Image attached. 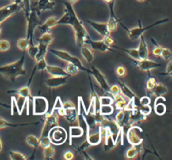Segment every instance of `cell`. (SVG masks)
<instances>
[{
	"mask_svg": "<svg viewBox=\"0 0 172 160\" xmlns=\"http://www.w3.org/2000/svg\"><path fill=\"white\" fill-rule=\"evenodd\" d=\"M27 35L26 39L29 42V45L35 44L34 42V33L39 25H40V21L39 19L38 13L35 10H31L29 17L27 18Z\"/></svg>",
	"mask_w": 172,
	"mask_h": 160,
	"instance_id": "obj_6",
	"label": "cell"
},
{
	"mask_svg": "<svg viewBox=\"0 0 172 160\" xmlns=\"http://www.w3.org/2000/svg\"><path fill=\"white\" fill-rule=\"evenodd\" d=\"M115 72H116V75H118V77H121L122 78V77H124L125 75H127V70H126L124 66H118L116 67Z\"/></svg>",
	"mask_w": 172,
	"mask_h": 160,
	"instance_id": "obj_50",
	"label": "cell"
},
{
	"mask_svg": "<svg viewBox=\"0 0 172 160\" xmlns=\"http://www.w3.org/2000/svg\"><path fill=\"white\" fill-rule=\"evenodd\" d=\"M63 158L66 160H71L74 158V154L71 151H66L63 154Z\"/></svg>",
	"mask_w": 172,
	"mask_h": 160,
	"instance_id": "obj_56",
	"label": "cell"
},
{
	"mask_svg": "<svg viewBox=\"0 0 172 160\" xmlns=\"http://www.w3.org/2000/svg\"><path fill=\"white\" fill-rule=\"evenodd\" d=\"M57 20V17H55V16H51V17H50V18H48V19H46V21H45L44 24L39 25L37 28H38V29L40 30V32L41 34L48 33V32H50V29H51V28L56 26Z\"/></svg>",
	"mask_w": 172,
	"mask_h": 160,
	"instance_id": "obj_18",
	"label": "cell"
},
{
	"mask_svg": "<svg viewBox=\"0 0 172 160\" xmlns=\"http://www.w3.org/2000/svg\"><path fill=\"white\" fill-rule=\"evenodd\" d=\"M62 3L65 5V11L64 14L60 19H58L56 25H71L74 30V36L77 44L81 47L83 44H86V41L90 37L88 32L83 25V22L77 17V13L75 12L73 8V4H71L67 0H63Z\"/></svg>",
	"mask_w": 172,
	"mask_h": 160,
	"instance_id": "obj_1",
	"label": "cell"
},
{
	"mask_svg": "<svg viewBox=\"0 0 172 160\" xmlns=\"http://www.w3.org/2000/svg\"><path fill=\"white\" fill-rule=\"evenodd\" d=\"M109 93L113 96V97L115 96H118V95L121 94V90L118 85H113L112 86H110V90H109Z\"/></svg>",
	"mask_w": 172,
	"mask_h": 160,
	"instance_id": "obj_52",
	"label": "cell"
},
{
	"mask_svg": "<svg viewBox=\"0 0 172 160\" xmlns=\"http://www.w3.org/2000/svg\"><path fill=\"white\" fill-rule=\"evenodd\" d=\"M45 71L51 75V76H69L65 69L56 66H50L47 65L45 68Z\"/></svg>",
	"mask_w": 172,
	"mask_h": 160,
	"instance_id": "obj_23",
	"label": "cell"
},
{
	"mask_svg": "<svg viewBox=\"0 0 172 160\" xmlns=\"http://www.w3.org/2000/svg\"><path fill=\"white\" fill-rule=\"evenodd\" d=\"M99 104L100 106H106V105H113V98L109 96H102L98 97Z\"/></svg>",
	"mask_w": 172,
	"mask_h": 160,
	"instance_id": "obj_44",
	"label": "cell"
},
{
	"mask_svg": "<svg viewBox=\"0 0 172 160\" xmlns=\"http://www.w3.org/2000/svg\"><path fill=\"white\" fill-rule=\"evenodd\" d=\"M39 141H40V139L37 137H35V135H28L25 138L26 143L32 148H35V152L36 148L39 147Z\"/></svg>",
	"mask_w": 172,
	"mask_h": 160,
	"instance_id": "obj_37",
	"label": "cell"
},
{
	"mask_svg": "<svg viewBox=\"0 0 172 160\" xmlns=\"http://www.w3.org/2000/svg\"><path fill=\"white\" fill-rule=\"evenodd\" d=\"M40 124V122H35V123H19V124H13V123H9L8 121L3 119V117H0V129L4 128H18V127H24V126L29 125H38Z\"/></svg>",
	"mask_w": 172,
	"mask_h": 160,
	"instance_id": "obj_30",
	"label": "cell"
},
{
	"mask_svg": "<svg viewBox=\"0 0 172 160\" xmlns=\"http://www.w3.org/2000/svg\"><path fill=\"white\" fill-rule=\"evenodd\" d=\"M148 73H149V78H148V80H147V82H146V91L147 93H149L152 89H153L155 86H156V84L158 83V82H157V79L155 78V77H154V76H152V75H150V71H148Z\"/></svg>",
	"mask_w": 172,
	"mask_h": 160,
	"instance_id": "obj_38",
	"label": "cell"
},
{
	"mask_svg": "<svg viewBox=\"0 0 172 160\" xmlns=\"http://www.w3.org/2000/svg\"><path fill=\"white\" fill-rule=\"evenodd\" d=\"M11 1H13V2H14V1H15V0H11Z\"/></svg>",
	"mask_w": 172,
	"mask_h": 160,
	"instance_id": "obj_64",
	"label": "cell"
},
{
	"mask_svg": "<svg viewBox=\"0 0 172 160\" xmlns=\"http://www.w3.org/2000/svg\"><path fill=\"white\" fill-rule=\"evenodd\" d=\"M48 50L59 59H61L64 61H67V63H71V64L75 65L79 69V70H82V71H85L91 75V70L87 69L83 66L79 58L71 55L70 53H68L67 51H65V50H55V49H48Z\"/></svg>",
	"mask_w": 172,
	"mask_h": 160,
	"instance_id": "obj_5",
	"label": "cell"
},
{
	"mask_svg": "<svg viewBox=\"0 0 172 160\" xmlns=\"http://www.w3.org/2000/svg\"><path fill=\"white\" fill-rule=\"evenodd\" d=\"M148 120V116H145L140 112L138 109L137 106L135 105L133 110L131 111L130 113V124L131 126L138 125L142 123L147 122Z\"/></svg>",
	"mask_w": 172,
	"mask_h": 160,
	"instance_id": "obj_16",
	"label": "cell"
},
{
	"mask_svg": "<svg viewBox=\"0 0 172 160\" xmlns=\"http://www.w3.org/2000/svg\"><path fill=\"white\" fill-rule=\"evenodd\" d=\"M168 92V88L166 86H165L162 83H157L156 86L148 93L150 97H164L166 96Z\"/></svg>",
	"mask_w": 172,
	"mask_h": 160,
	"instance_id": "obj_22",
	"label": "cell"
},
{
	"mask_svg": "<svg viewBox=\"0 0 172 160\" xmlns=\"http://www.w3.org/2000/svg\"><path fill=\"white\" fill-rule=\"evenodd\" d=\"M118 85L119 86L120 90H121V94L125 98H127L128 100H135V99H137V97H136V95L134 94V91H132L125 83L120 82H118Z\"/></svg>",
	"mask_w": 172,
	"mask_h": 160,
	"instance_id": "obj_27",
	"label": "cell"
},
{
	"mask_svg": "<svg viewBox=\"0 0 172 160\" xmlns=\"http://www.w3.org/2000/svg\"><path fill=\"white\" fill-rule=\"evenodd\" d=\"M63 117L69 124H74L77 121V110L76 107L73 108H68V109H64Z\"/></svg>",
	"mask_w": 172,
	"mask_h": 160,
	"instance_id": "obj_25",
	"label": "cell"
},
{
	"mask_svg": "<svg viewBox=\"0 0 172 160\" xmlns=\"http://www.w3.org/2000/svg\"><path fill=\"white\" fill-rule=\"evenodd\" d=\"M113 47L117 48L118 50H120L122 51L125 52V53H127L134 60H140V56H139V54H138L137 49H124V48L115 46V45H113Z\"/></svg>",
	"mask_w": 172,
	"mask_h": 160,
	"instance_id": "obj_35",
	"label": "cell"
},
{
	"mask_svg": "<svg viewBox=\"0 0 172 160\" xmlns=\"http://www.w3.org/2000/svg\"><path fill=\"white\" fill-rule=\"evenodd\" d=\"M22 0H15L9 5L0 8V25L15 13L22 10Z\"/></svg>",
	"mask_w": 172,
	"mask_h": 160,
	"instance_id": "obj_8",
	"label": "cell"
},
{
	"mask_svg": "<svg viewBox=\"0 0 172 160\" xmlns=\"http://www.w3.org/2000/svg\"><path fill=\"white\" fill-rule=\"evenodd\" d=\"M8 94H16L19 95V96H22L25 97L28 100H31L32 96H31V91H30V88L29 86L26 85L23 87L19 88V89H15V90H10V91H7Z\"/></svg>",
	"mask_w": 172,
	"mask_h": 160,
	"instance_id": "obj_24",
	"label": "cell"
},
{
	"mask_svg": "<svg viewBox=\"0 0 172 160\" xmlns=\"http://www.w3.org/2000/svg\"><path fill=\"white\" fill-rule=\"evenodd\" d=\"M17 46L21 51L26 52V50L28 49V46H29V42H28L26 38H21L17 42Z\"/></svg>",
	"mask_w": 172,
	"mask_h": 160,
	"instance_id": "obj_43",
	"label": "cell"
},
{
	"mask_svg": "<svg viewBox=\"0 0 172 160\" xmlns=\"http://www.w3.org/2000/svg\"><path fill=\"white\" fill-rule=\"evenodd\" d=\"M140 42L139 44V47L137 48L138 54L140 56V60H145L149 58V48H148V44L147 42L145 41V39L143 37V35H141Z\"/></svg>",
	"mask_w": 172,
	"mask_h": 160,
	"instance_id": "obj_20",
	"label": "cell"
},
{
	"mask_svg": "<svg viewBox=\"0 0 172 160\" xmlns=\"http://www.w3.org/2000/svg\"><path fill=\"white\" fill-rule=\"evenodd\" d=\"M70 76H51L46 79L45 85L49 88H57L61 86L66 85L67 83V79Z\"/></svg>",
	"mask_w": 172,
	"mask_h": 160,
	"instance_id": "obj_17",
	"label": "cell"
},
{
	"mask_svg": "<svg viewBox=\"0 0 172 160\" xmlns=\"http://www.w3.org/2000/svg\"><path fill=\"white\" fill-rule=\"evenodd\" d=\"M39 139H40V141H39V147L45 148L51 145V139H50L49 137H43V138H40Z\"/></svg>",
	"mask_w": 172,
	"mask_h": 160,
	"instance_id": "obj_47",
	"label": "cell"
},
{
	"mask_svg": "<svg viewBox=\"0 0 172 160\" xmlns=\"http://www.w3.org/2000/svg\"><path fill=\"white\" fill-rule=\"evenodd\" d=\"M113 98V103H114L115 108L118 111L124 110L128 102V101H126V98L122 94L115 96Z\"/></svg>",
	"mask_w": 172,
	"mask_h": 160,
	"instance_id": "obj_31",
	"label": "cell"
},
{
	"mask_svg": "<svg viewBox=\"0 0 172 160\" xmlns=\"http://www.w3.org/2000/svg\"><path fill=\"white\" fill-rule=\"evenodd\" d=\"M67 2H69L70 3H71V4H74V3H76L77 1H78V0H67Z\"/></svg>",
	"mask_w": 172,
	"mask_h": 160,
	"instance_id": "obj_60",
	"label": "cell"
},
{
	"mask_svg": "<svg viewBox=\"0 0 172 160\" xmlns=\"http://www.w3.org/2000/svg\"><path fill=\"white\" fill-rule=\"evenodd\" d=\"M102 40H103V42H104L107 45H109V47H113V46L114 45V40H113V39L110 35H108V36L103 37Z\"/></svg>",
	"mask_w": 172,
	"mask_h": 160,
	"instance_id": "obj_54",
	"label": "cell"
},
{
	"mask_svg": "<svg viewBox=\"0 0 172 160\" xmlns=\"http://www.w3.org/2000/svg\"><path fill=\"white\" fill-rule=\"evenodd\" d=\"M170 19L168 18H166V19H159V20H157L156 22L153 23V24H151L150 25H147V26H142L141 25V21L140 19H139V24L140 25L136 27V28H133V29H128L125 27L124 25H123L120 23V25L124 27V28L127 30V34H128V38L132 40H140V38L141 35H143V33L147 30H149L150 29L153 28L155 26H157V25H162V24H165V23H167L169 22Z\"/></svg>",
	"mask_w": 172,
	"mask_h": 160,
	"instance_id": "obj_3",
	"label": "cell"
},
{
	"mask_svg": "<svg viewBox=\"0 0 172 160\" xmlns=\"http://www.w3.org/2000/svg\"><path fill=\"white\" fill-rule=\"evenodd\" d=\"M169 62L167 64V66H166V74H163V75H167L169 76H171V73H172V60H168Z\"/></svg>",
	"mask_w": 172,
	"mask_h": 160,
	"instance_id": "obj_57",
	"label": "cell"
},
{
	"mask_svg": "<svg viewBox=\"0 0 172 160\" xmlns=\"http://www.w3.org/2000/svg\"><path fill=\"white\" fill-rule=\"evenodd\" d=\"M49 138L51 139V143L55 145H61L67 140V131L63 128L56 126L50 132Z\"/></svg>",
	"mask_w": 172,
	"mask_h": 160,
	"instance_id": "obj_10",
	"label": "cell"
},
{
	"mask_svg": "<svg viewBox=\"0 0 172 160\" xmlns=\"http://www.w3.org/2000/svg\"><path fill=\"white\" fill-rule=\"evenodd\" d=\"M37 50H38V47H37V44H31V45H29L28 46V49H27V52L29 54V57L33 59V60H35V55H36V54H37Z\"/></svg>",
	"mask_w": 172,
	"mask_h": 160,
	"instance_id": "obj_46",
	"label": "cell"
},
{
	"mask_svg": "<svg viewBox=\"0 0 172 160\" xmlns=\"http://www.w3.org/2000/svg\"><path fill=\"white\" fill-rule=\"evenodd\" d=\"M65 70L67 71V73L68 74L69 76H74V75H77L78 72H79V69L75 65L71 64V63H68L67 64Z\"/></svg>",
	"mask_w": 172,
	"mask_h": 160,
	"instance_id": "obj_40",
	"label": "cell"
},
{
	"mask_svg": "<svg viewBox=\"0 0 172 160\" xmlns=\"http://www.w3.org/2000/svg\"><path fill=\"white\" fill-rule=\"evenodd\" d=\"M150 40H151V42H152L154 45H155V48H154L153 50H152V54H153V55H155V56H156V57H160V55H161V52H162L163 47L157 44L156 41L155 40V39H154V38H151V39H150Z\"/></svg>",
	"mask_w": 172,
	"mask_h": 160,
	"instance_id": "obj_42",
	"label": "cell"
},
{
	"mask_svg": "<svg viewBox=\"0 0 172 160\" xmlns=\"http://www.w3.org/2000/svg\"><path fill=\"white\" fill-rule=\"evenodd\" d=\"M53 40H54V35H52L51 32L42 34L41 36L37 39L38 50H37V54H36L35 58V62H38L42 59H45L49 46H50V44H52Z\"/></svg>",
	"mask_w": 172,
	"mask_h": 160,
	"instance_id": "obj_4",
	"label": "cell"
},
{
	"mask_svg": "<svg viewBox=\"0 0 172 160\" xmlns=\"http://www.w3.org/2000/svg\"><path fill=\"white\" fill-rule=\"evenodd\" d=\"M138 109L140 110L142 114L145 115V116H149L150 113H151V111H152V108L150 107V105H147V106H137Z\"/></svg>",
	"mask_w": 172,
	"mask_h": 160,
	"instance_id": "obj_49",
	"label": "cell"
},
{
	"mask_svg": "<svg viewBox=\"0 0 172 160\" xmlns=\"http://www.w3.org/2000/svg\"><path fill=\"white\" fill-rule=\"evenodd\" d=\"M86 44H89V46L93 50H96V51H98L101 53H106L107 51H113L114 52L113 50H112L111 48L109 47V45L103 42V40H93L91 38H88L87 40L86 41Z\"/></svg>",
	"mask_w": 172,
	"mask_h": 160,
	"instance_id": "obj_14",
	"label": "cell"
},
{
	"mask_svg": "<svg viewBox=\"0 0 172 160\" xmlns=\"http://www.w3.org/2000/svg\"><path fill=\"white\" fill-rule=\"evenodd\" d=\"M105 143H104V150L109 152V151L113 149V148L117 146L115 142L113 141V138L112 137L111 133L109 132V131L107 129V133H106L105 138Z\"/></svg>",
	"mask_w": 172,
	"mask_h": 160,
	"instance_id": "obj_34",
	"label": "cell"
},
{
	"mask_svg": "<svg viewBox=\"0 0 172 160\" xmlns=\"http://www.w3.org/2000/svg\"><path fill=\"white\" fill-rule=\"evenodd\" d=\"M166 98L164 97H157L155 104H154V110L155 112L159 116H162L166 112Z\"/></svg>",
	"mask_w": 172,
	"mask_h": 160,
	"instance_id": "obj_21",
	"label": "cell"
},
{
	"mask_svg": "<svg viewBox=\"0 0 172 160\" xmlns=\"http://www.w3.org/2000/svg\"><path fill=\"white\" fill-rule=\"evenodd\" d=\"M47 61L45 59H42L40 60V61L38 62L35 63V66L34 67V70H35V72L37 71V70H45V68H46V66H47Z\"/></svg>",
	"mask_w": 172,
	"mask_h": 160,
	"instance_id": "obj_45",
	"label": "cell"
},
{
	"mask_svg": "<svg viewBox=\"0 0 172 160\" xmlns=\"http://www.w3.org/2000/svg\"><path fill=\"white\" fill-rule=\"evenodd\" d=\"M86 23L93 29L96 31L98 33L99 35H102V37H105L108 35H110L111 32L109 31V26L107 23H98L95 21H92L90 19L86 20Z\"/></svg>",
	"mask_w": 172,
	"mask_h": 160,
	"instance_id": "obj_15",
	"label": "cell"
},
{
	"mask_svg": "<svg viewBox=\"0 0 172 160\" xmlns=\"http://www.w3.org/2000/svg\"><path fill=\"white\" fill-rule=\"evenodd\" d=\"M160 57H162L165 60H171L172 53L170 49L168 48H163L162 52H161V55Z\"/></svg>",
	"mask_w": 172,
	"mask_h": 160,
	"instance_id": "obj_51",
	"label": "cell"
},
{
	"mask_svg": "<svg viewBox=\"0 0 172 160\" xmlns=\"http://www.w3.org/2000/svg\"><path fill=\"white\" fill-rule=\"evenodd\" d=\"M138 2H145L146 0H137Z\"/></svg>",
	"mask_w": 172,
	"mask_h": 160,
	"instance_id": "obj_62",
	"label": "cell"
},
{
	"mask_svg": "<svg viewBox=\"0 0 172 160\" xmlns=\"http://www.w3.org/2000/svg\"><path fill=\"white\" fill-rule=\"evenodd\" d=\"M55 154V149L53 147H51V145L43 148V157L45 160L53 159Z\"/></svg>",
	"mask_w": 172,
	"mask_h": 160,
	"instance_id": "obj_36",
	"label": "cell"
},
{
	"mask_svg": "<svg viewBox=\"0 0 172 160\" xmlns=\"http://www.w3.org/2000/svg\"><path fill=\"white\" fill-rule=\"evenodd\" d=\"M10 41L7 40H0V52H5L10 49Z\"/></svg>",
	"mask_w": 172,
	"mask_h": 160,
	"instance_id": "obj_48",
	"label": "cell"
},
{
	"mask_svg": "<svg viewBox=\"0 0 172 160\" xmlns=\"http://www.w3.org/2000/svg\"><path fill=\"white\" fill-rule=\"evenodd\" d=\"M143 148V147L140 145H138V146H134V145H131V147L127 150L125 156L126 158L128 159H134L140 155L142 154Z\"/></svg>",
	"mask_w": 172,
	"mask_h": 160,
	"instance_id": "obj_26",
	"label": "cell"
},
{
	"mask_svg": "<svg viewBox=\"0 0 172 160\" xmlns=\"http://www.w3.org/2000/svg\"><path fill=\"white\" fill-rule=\"evenodd\" d=\"M102 136L100 134V132L97 130V132H94V133H91L90 132L88 135L86 137V141L88 143L90 146H97L101 143L102 142Z\"/></svg>",
	"mask_w": 172,
	"mask_h": 160,
	"instance_id": "obj_29",
	"label": "cell"
},
{
	"mask_svg": "<svg viewBox=\"0 0 172 160\" xmlns=\"http://www.w3.org/2000/svg\"><path fill=\"white\" fill-rule=\"evenodd\" d=\"M18 97H14V102H15L16 105V110L19 113V115H21L24 111V108H25V105L27 102L28 99L25 97H22V96H19V95H17Z\"/></svg>",
	"mask_w": 172,
	"mask_h": 160,
	"instance_id": "obj_32",
	"label": "cell"
},
{
	"mask_svg": "<svg viewBox=\"0 0 172 160\" xmlns=\"http://www.w3.org/2000/svg\"><path fill=\"white\" fill-rule=\"evenodd\" d=\"M55 6V2H54V1H51V0H38L37 3H36V7L34 10L39 14L42 11L53 10Z\"/></svg>",
	"mask_w": 172,
	"mask_h": 160,
	"instance_id": "obj_19",
	"label": "cell"
},
{
	"mask_svg": "<svg viewBox=\"0 0 172 160\" xmlns=\"http://www.w3.org/2000/svg\"><path fill=\"white\" fill-rule=\"evenodd\" d=\"M32 102L34 115H45L49 110V102L44 97H32Z\"/></svg>",
	"mask_w": 172,
	"mask_h": 160,
	"instance_id": "obj_9",
	"label": "cell"
},
{
	"mask_svg": "<svg viewBox=\"0 0 172 160\" xmlns=\"http://www.w3.org/2000/svg\"><path fill=\"white\" fill-rule=\"evenodd\" d=\"M114 108L113 105H106V106H100V108L98 109V112L102 116H109L113 112Z\"/></svg>",
	"mask_w": 172,
	"mask_h": 160,
	"instance_id": "obj_39",
	"label": "cell"
},
{
	"mask_svg": "<svg viewBox=\"0 0 172 160\" xmlns=\"http://www.w3.org/2000/svg\"><path fill=\"white\" fill-rule=\"evenodd\" d=\"M73 107H75V105H74L73 102H71V101L67 100V101H64V102H63V108H64V109L73 108Z\"/></svg>",
	"mask_w": 172,
	"mask_h": 160,
	"instance_id": "obj_58",
	"label": "cell"
},
{
	"mask_svg": "<svg viewBox=\"0 0 172 160\" xmlns=\"http://www.w3.org/2000/svg\"><path fill=\"white\" fill-rule=\"evenodd\" d=\"M62 107H63V101H61V99L60 97H56L55 101L54 106H53L52 110L57 111V110H59V109L62 108Z\"/></svg>",
	"mask_w": 172,
	"mask_h": 160,
	"instance_id": "obj_53",
	"label": "cell"
},
{
	"mask_svg": "<svg viewBox=\"0 0 172 160\" xmlns=\"http://www.w3.org/2000/svg\"><path fill=\"white\" fill-rule=\"evenodd\" d=\"M78 152H79L80 154H82V155L83 157H84V158H85V159H93V158L90 157L89 155H88V154H86V149H82V150H79V151H78Z\"/></svg>",
	"mask_w": 172,
	"mask_h": 160,
	"instance_id": "obj_59",
	"label": "cell"
},
{
	"mask_svg": "<svg viewBox=\"0 0 172 160\" xmlns=\"http://www.w3.org/2000/svg\"><path fill=\"white\" fill-rule=\"evenodd\" d=\"M1 31H2V28H1V26H0V34H1Z\"/></svg>",
	"mask_w": 172,
	"mask_h": 160,
	"instance_id": "obj_63",
	"label": "cell"
},
{
	"mask_svg": "<svg viewBox=\"0 0 172 160\" xmlns=\"http://www.w3.org/2000/svg\"><path fill=\"white\" fill-rule=\"evenodd\" d=\"M134 62V65L137 66L139 69L142 70V71H150L151 70L156 69L158 67H160L162 66L160 63H157L155 61H153V60H149L148 59H145V60H133Z\"/></svg>",
	"mask_w": 172,
	"mask_h": 160,
	"instance_id": "obj_13",
	"label": "cell"
},
{
	"mask_svg": "<svg viewBox=\"0 0 172 160\" xmlns=\"http://www.w3.org/2000/svg\"><path fill=\"white\" fill-rule=\"evenodd\" d=\"M81 54L82 55L83 59L86 60L88 64H92L94 60V54L93 50H91L86 44L81 46Z\"/></svg>",
	"mask_w": 172,
	"mask_h": 160,
	"instance_id": "obj_28",
	"label": "cell"
},
{
	"mask_svg": "<svg viewBox=\"0 0 172 160\" xmlns=\"http://www.w3.org/2000/svg\"><path fill=\"white\" fill-rule=\"evenodd\" d=\"M139 101H140V105L141 106H147V105H150L151 102L150 97H143Z\"/></svg>",
	"mask_w": 172,
	"mask_h": 160,
	"instance_id": "obj_55",
	"label": "cell"
},
{
	"mask_svg": "<svg viewBox=\"0 0 172 160\" xmlns=\"http://www.w3.org/2000/svg\"><path fill=\"white\" fill-rule=\"evenodd\" d=\"M25 60V52H23L22 56L19 60L1 66L0 74L10 82H14L18 77L26 74V70L24 67Z\"/></svg>",
	"mask_w": 172,
	"mask_h": 160,
	"instance_id": "obj_2",
	"label": "cell"
},
{
	"mask_svg": "<svg viewBox=\"0 0 172 160\" xmlns=\"http://www.w3.org/2000/svg\"><path fill=\"white\" fill-rule=\"evenodd\" d=\"M10 158L11 160H25L27 159V158L25 157V154H23L22 153H19L17 151H10Z\"/></svg>",
	"mask_w": 172,
	"mask_h": 160,
	"instance_id": "obj_41",
	"label": "cell"
},
{
	"mask_svg": "<svg viewBox=\"0 0 172 160\" xmlns=\"http://www.w3.org/2000/svg\"><path fill=\"white\" fill-rule=\"evenodd\" d=\"M83 134H84V130H83L80 126H78V127H75V126L70 127V131H69L70 144L71 143V140H72L73 138H81V137H82Z\"/></svg>",
	"mask_w": 172,
	"mask_h": 160,
	"instance_id": "obj_33",
	"label": "cell"
},
{
	"mask_svg": "<svg viewBox=\"0 0 172 160\" xmlns=\"http://www.w3.org/2000/svg\"><path fill=\"white\" fill-rule=\"evenodd\" d=\"M140 131H142V129L139 128L137 125L131 126L130 128H128L127 132H126V138L129 144L138 146L143 143V138L139 135Z\"/></svg>",
	"mask_w": 172,
	"mask_h": 160,
	"instance_id": "obj_11",
	"label": "cell"
},
{
	"mask_svg": "<svg viewBox=\"0 0 172 160\" xmlns=\"http://www.w3.org/2000/svg\"><path fill=\"white\" fill-rule=\"evenodd\" d=\"M90 66H91V69H90L91 70V75H93V77L96 79V81L97 82V83H98L99 86H100V87L102 88V90L105 91V92L110 94V93H109L110 86H109V82H107L104 75H103L97 68H96L93 65L90 64Z\"/></svg>",
	"mask_w": 172,
	"mask_h": 160,
	"instance_id": "obj_12",
	"label": "cell"
},
{
	"mask_svg": "<svg viewBox=\"0 0 172 160\" xmlns=\"http://www.w3.org/2000/svg\"><path fill=\"white\" fill-rule=\"evenodd\" d=\"M45 115V122H44V126L42 128L40 138L49 137L51 130L54 128L55 127L59 125V116L55 111L51 109V111L47 112Z\"/></svg>",
	"mask_w": 172,
	"mask_h": 160,
	"instance_id": "obj_7",
	"label": "cell"
},
{
	"mask_svg": "<svg viewBox=\"0 0 172 160\" xmlns=\"http://www.w3.org/2000/svg\"><path fill=\"white\" fill-rule=\"evenodd\" d=\"M2 148H3V144H2V141H1V138H0V152L2 151Z\"/></svg>",
	"mask_w": 172,
	"mask_h": 160,
	"instance_id": "obj_61",
	"label": "cell"
}]
</instances>
